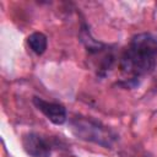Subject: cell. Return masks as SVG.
<instances>
[{
  "instance_id": "4",
  "label": "cell",
  "mask_w": 157,
  "mask_h": 157,
  "mask_svg": "<svg viewBox=\"0 0 157 157\" xmlns=\"http://www.w3.org/2000/svg\"><path fill=\"white\" fill-rule=\"evenodd\" d=\"M22 146L27 155L31 157H49L50 145L49 142L37 132H29L23 136Z\"/></svg>"
},
{
  "instance_id": "2",
  "label": "cell",
  "mask_w": 157,
  "mask_h": 157,
  "mask_svg": "<svg viewBox=\"0 0 157 157\" xmlns=\"http://www.w3.org/2000/svg\"><path fill=\"white\" fill-rule=\"evenodd\" d=\"M70 130L77 139L94 142L103 147H110L118 137L113 130L103 125L101 121L82 115L71 118Z\"/></svg>"
},
{
  "instance_id": "3",
  "label": "cell",
  "mask_w": 157,
  "mask_h": 157,
  "mask_svg": "<svg viewBox=\"0 0 157 157\" xmlns=\"http://www.w3.org/2000/svg\"><path fill=\"white\" fill-rule=\"evenodd\" d=\"M33 104L37 107L38 110H40L55 125H61L67 119L65 107L59 104V103L48 102V101H44L39 97H33Z\"/></svg>"
},
{
  "instance_id": "5",
  "label": "cell",
  "mask_w": 157,
  "mask_h": 157,
  "mask_svg": "<svg viewBox=\"0 0 157 157\" xmlns=\"http://www.w3.org/2000/svg\"><path fill=\"white\" fill-rule=\"evenodd\" d=\"M27 43H28V45L33 53H36L37 55H42L47 50L48 38L42 32H33L32 34L28 36Z\"/></svg>"
},
{
  "instance_id": "1",
  "label": "cell",
  "mask_w": 157,
  "mask_h": 157,
  "mask_svg": "<svg viewBox=\"0 0 157 157\" xmlns=\"http://www.w3.org/2000/svg\"><path fill=\"white\" fill-rule=\"evenodd\" d=\"M157 38L151 33H140L132 37L128 49L120 58V70L132 78L150 74L156 65Z\"/></svg>"
}]
</instances>
